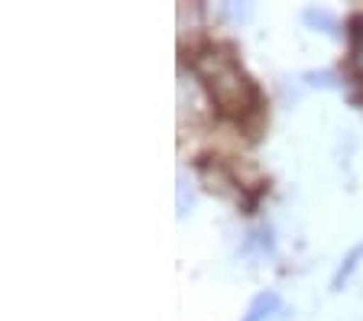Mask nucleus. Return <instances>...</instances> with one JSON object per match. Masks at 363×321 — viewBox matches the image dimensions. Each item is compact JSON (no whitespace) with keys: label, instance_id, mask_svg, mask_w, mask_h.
<instances>
[{"label":"nucleus","instance_id":"6","mask_svg":"<svg viewBox=\"0 0 363 321\" xmlns=\"http://www.w3.org/2000/svg\"><path fill=\"white\" fill-rule=\"evenodd\" d=\"M191 188H189V182H185V176H179V218L182 214H189V208H191Z\"/></svg>","mask_w":363,"mask_h":321},{"label":"nucleus","instance_id":"5","mask_svg":"<svg viewBox=\"0 0 363 321\" xmlns=\"http://www.w3.org/2000/svg\"><path fill=\"white\" fill-rule=\"evenodd\" d=\"M276 308H279V295H276V292H259V295L250 302L247 315H243L240 321H266Z\"/></svg>","mask_w":363,"mask_h":321},{"label":"nucleus","instance_id":"7","mask_svg":"<svg viewBox=\"0 0 363 321\" xmlns=\"http://www.w3.org/2000/svg\"><path fill=\"white\" fill-rule=\"evenodd\" d=\"M305 78H308L311 84H321V88H331V84H334V75H331V72H321V75H318V72H308Z\"/></svg>","mask_w":363,"mask_h":321},{"label":"nucleus","instance_id":"3","mask_svg":"<svg viewBox=\"0 0 363 321\" xmlns=\"http://www.w3.org/2000/svg\"><path fill=\"white\" fill-rule=\"evenodd\" d=\"M302 20L311 26V30H321V33H328V36L340 39V20L331 13V10H325V7H305L302 10Z\"/></svg>","mask_w":363,"mask_h":321},{"label":"nucleus","instance_id":"2","mask_svg":"<svg viewBox=\"0 0 363 321\" xmlns=\"http://www.w3.org/2000/svg\"><path fill=\"white\" fill-rule=\"evenodd\" d=\"M347 39H350V69H354V75L363 81V13L350 16Z\"/></svg>","mask_w":363,"mask_h":321},{"label":"nucleus","instance_id":"1","mask_svg":"<svg viewBox=\"0 0 363 321\" xmlns=\"http://www.w3.org/2000/svg\"><path fill=\"white\" fill-rule=\"evenodd\" d=\"M195 72L201 75L204 88L218 104L220 114L227 117H243L259 104L257 84L250 81V75L240 69L234 49L227 46H208L195 59Z\"/></svg>","mask_w":363,"mask_h":321},{"label":"nucleus","instance_id":"4","mask_svg":"<svg viewBox=\"0 0 363 321\" xmlns=\"http://www.w3.org/2000/svg\"><path fill=\"white\" fill-rule=\"evenodd\" d=\"M360 260H363V240L350 247V253L344 257V260H340L337 273H334V279H331V292H340L344 286H347V279L354 276V269H357V263H360Z\"/></svg>","mask_w":363,"mask_h":321}]
</instances>
